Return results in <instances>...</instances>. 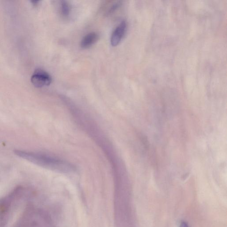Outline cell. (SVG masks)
I'll list each match as a JSON object with an SVG mask.
<instances>
[{"label": "cell", "instance_id": "6", "mask_svg": "<svg viewBox=\"0 0 227 227\" xmlns=\"http://www.w3.org/2000/svg\"><path fill=\"white\" fill-rule=\"evenodd\" d=\"M121 4V2H117V3L114 4L109 9V10L108 11V12H107V14L110 15L113 13L120 6Z\"/></svg>", "mask_w": 227, "mask_h": 227}, {"label": "cell", "instance_id": "2", "mask_svg": "<svg viewBox=\"0 0 227 227\" xmlns=\"http://www.w3.org/2000/svg\"><path fill=\"white\" fill-rule=\"evenodd\" d=\"M31 82L36 87H41L50 85L52 82V78L45 71L39 69L35 71L32 76Z\"/></svg>", "mask_w": 227, "mask_h": 227}, {"label": "cell", "instance_id": "5", "mask_svg": "<svg viewBox=\"0 0 227 227\" xmlns=\"http://www.w3.org/2000/svg\"><path fill=\"white\" fill-rule=\"evenodd\" d=\"M61 10L62 15L64 17H67L69 16L70 7L67 1H62L61 2Z\"/></svg>", "mask_w": 227, "mask_h": 227}, {"label": "cell", "instance_id": "3", "mask_svg": "<svg viewBox=\"0 0 227 227\" xmlns=\"http://www.w3.org/2000/svg\"><path fill=\"white\" fill-rule=\"evenodd\" d=\"M127 23L125 21H122L117 27L111 35V45L116 46L121 41L127 30Z\"/></svg>", "mask_w": 227, "mask_h": 227}, {"label": "cell", "instance_id": "1", "mask_svg": "<svg viewBox=\"0 0 227 227\" xmlns=\"http://www.w3.org/2000/svg\"><path fill=\"white\" fill-rule=\"evenodd\" d=\"M14 153L16 155L22 157L30 162L42 167L55 171L61 172H69L73 170V167L68 163L50 157L47 155L20 150H15Z\"/></svg>", "mask_w": 227, "mask_h": 227}, {"label": "cell", "instance_id": "4", "mask_svg": "<svg viewBox=\"0 0 227 227\" xmlns=\"http://www.w3.org/2000/svg\"><path fill=\"white\" fill-rule=\"evenodd\" d=\"M99 36L95 32L89 33L86 35L81 41L80 46L83 49H87L93 45L98 41Z\"/></svg>", "mask_w": 227, "mask_h": 227}, {"label": "cell", "instance_id": "7", "mask_svg": "<svg viewBox=\"0 0 227 227\" xmlns=\"http://www.w3.org/2000/svg\"><path fill=\"white\" fill-rule=\"evenodd\" d=\"M179 227H188V225L187 224V223H186L185 222H182L181 223Z\"/></svg>", "mask_w": 227, "mask_h": 227}]
</instances>
